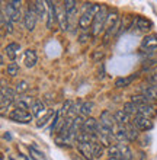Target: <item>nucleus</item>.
I'll return each mask as SVG.
<instances>
[{
  "label": "nucleus",
  "mask_w": 157,
  "mask_h": 160,
  "mask_svg": "<svg viewBox=\"0 0 157 160\" xmlns=\"http://www.w3.org/2000/svg\"><path fill=\"white\" fill-rule=\"evenodd\" d=\"M101 8H102V4H99V3H92L90 4V8L87 9V10H85L83 15L79 18V28L83 29V31L89 29L90 26L93 25V19H95V16L99 13Z\"/></svg>",
  "instance_id": "1"
},
{
  "label": "nucleus",
  "mask_w": 157,
  "mask_h": 160,
  "mask_svg": "<svg viewBox=\"0 0 157 160\" xmlns=\"http://www.w3.org/2000/svg\"><path fill=\"white\" fill-rule=\"evenodd\" d=\"M119 25H121V19H119L118 10L112 9V10L108 13V18H106V25H105L106 38H109L110 35H116V34H118Z\"/></svg>",
  "instance_id": "2"
},
{
  "label": "nucleus",
  "mask_w": 157,
  "mask_h": 160,
  "mask_svg": "<svg viewBox=\"0 0 157 160\" xmlns=\"http://www.w3.org/2000/svg\"><path fill=\"white\" fill-rule=\"evenodd\" d=\"M108 8L105 4H102V8L99 10V13L95 16L93 19V25H92V34L93 37H98L101 35V32L105 31V25H106V18H108Z\"/></svg>",
  "instance_id": "3"
},
{
  "label": "nucleus",
  "mask_w": 157,
  "mask_h": 160,
  "mask_svg": "<svg viewBox=\"0 0 157 160\" xmlns=\"http://www.w3.org/2000/svg\"><path fill=\"white\" fill-rule=\"evenodd\" d=\"M15 93L16 90H12V89L6 86L4 82H2V95H0V108H2V114H4V111L9 109L10 105H12L15 101Z\"/></svg>",
  "instance_id": "4"
},
{
  "label": "nucleus",
  "mask_w": 157,
  "mask_h": 160,
  "mask_svg": "<svg viewBox=\"0 0 157 160\" xmlns=\"http://www.w3.org/2000/svg\"><path fill=\"white\" fill-rule=\"evenodd\" d=\"M9 119H12L15 122H21V124H28L34 119V115L32 112H28V111H22V109H13L10 114H9Z\"/></svg>",
  "instance_id": "5"
},
{
  "label": "nucleus",
  "mask_w": 157,
  "mask_h": 160,
  "mask_svg": "<svg viewBox=\"0 0 157 160\" xmlns=\"http://www.w3.org/2000/svg\"><path fill=\"white\" fill-rule=\"evenodd\" d=\"M34 4V3H32ZM37 21H38V15L35 12V6H29L26 9L25 15H23V23L28 31H34L37 26Z\"/></svg>",
  "instance_id": "6"
},
{
  "label": "nucleus",
  "mask_w": 157,
  "mask_h": 160,
  "mask_svg": "<svg viewBox=\"0 0 157 160\" xmlns=\"http://www.w3.org/2000/svg\"><path fill=\"white\" fill-rule=\"evenodd\" d=\"M99 122H101L103 127L109 128V130H114V131H115V128H116V125H118V124H116V119H115V115L108 109L102 111V114H101V121Z\"/></svg>",
  "instance_id": "7"
},
{
  "label": "nucleus",
  "mask_w": 157,
  "mask_h": 160,
  "mask_svg": "<svg viewBox=\"0 0 157 160\" xmlns=\"http://www.w3.org/2000/svg\"><path fill=\"white\" fill-rule=\"evenodd\" d=\"M31 112L34 115V118L42 119V115H47L50 111L47 109V105L41 99H37V101H34V105L31 108Z\"/></svg>",
  "instance_id": "8"
},
{
  "label": "nucleus",
  "mask_w": 157,
  "mask_h": 160,
  "mask_svg": "<svg viewBox=\"0 0 157 160\" xmlns=\"http://www.w3.org/2000/svg\"><path fill=\"white\" fill-rule=\"evenodd\" d=\"M98 124L99 121H96L95 118L89 117V118H86L85 124H83V128H81V132L83 134H87V135H96L98 134Z\"/></svg>",
  "instance_id": "9"
},
{
  "label": "nucleus",
  "mask_w": 157,
  "mask_h": 160,
  "mask_svg": "<svg viewBox=\"0 0 157 160\" xmlns=\"http://www.w3.org/2000/svg\"><path fill=\"white\" fill-rule=\"evenodd\" d=\"M132 122H134V125H135L140 131H150L151 128H153V122H151V119L145 118V117H141V115L134 117Z\"/></svg>",
  "instance_id": "10"
},
{
  "label": "nucleus",
  "mask_w": 157,
  "mask_h": 160,
  "mask_svg": "<svg viewBox=\"0 0 157 160\" xmlns=\"http://www.w3.org/2000/svg\"><path fill=\"white\" fill-rule=\"evenodd\" d=\"M3 12L6 13V16L10 19L12 22H21L22 21V12L21 9H15L13 6H10V4H6V6H3Z\"/></svg>",
  "instance_id": "11"
},
{
  "label": "nucleus",
  "mask_w": 157,
  "mask_h": 160,
  "mask_svg": "<svg viewBox=\"0 0 157 160\" xmlns=\"http://www.w3.org/2000/svg\"><path fill=\"white\" fill-rule=\"evenodd\" d=\"M141 50L144 51H156L157 50V35L151 34L144 37V39L141 41Z\"/></svg>",
  "instance_id": "12"
},
{
  "label": "nucleus",
  "mask_w": 157,
  "mask_h": 160,
  "mask_svg": "<svg viewBox=\"0 0 157 160\" xmlns=\"http://www.w3.org/2000/svg\"><path fill=\"white\" fill-rule=\"evenodd\" d=\"M19 51H21V45H19L17 42H10V44H7V45L4 47L3 52L7 55V58L13 63V61L16 60L17 54H19Z\"/></svg>",
  "instance_id": "13"
},
{
  "label": "nucleus",
  "mask_w": 157,
  "mask_h": 160,
  "mask_svg": "<svg viewBox=\"0 0 157 160\" xmlns=\"http://www.w3.org/2000/svg\"><path fill=\"white\" fill-rule=\"evenodd\" d=\"M138 28V31L140 32H149L150 29H151V22L149 21V19H145V18H141V16H137L134 21H132V28Z\"/></svg>",
  "instance_id": "14"
},
{
  "label": "nucleus",
  "mask_w": 157,
  "mask_h": 160,
  "mask_svg": "<svg viewBox=\"0 0 157 160\" xmlns=\"http://www.w3.org/2000/svg\"><path fill=\"white\" fill-rule=\"evenodd\" d=\"M63 8H64V10H66L68 22L73 21L77 15V2H74V0H66L63 4Z\"/></svg>",
  "instance_id": "15"
},
{
  "label": "nucleus",
  "mask_w": 157,
  "mask_h": 160,
  "mask_svg": "<svg viewBox=\"0 0 157 160\" xmlns=\"http://www.w3.org/2000/svg\"><path fill=\"white\" fill-rule=\"evenodd\" d=\"M141 95H144L150 101H157V84H149V86H141Z\"/></svg>",
  "instance_id": "16"
},
{
  "label": "nucleus",
  "mask_w": 157,
  "mask_h": 160,
  "mask_svg": "<svg viewBox=\"0 0 157 160\" xmlns=\"http://www.w3.org/2000/svg\"><path fill=\"white\" fill-rule=\"evenodd\" d=\"M156 114H157V111H156V106H154L153 103L138 106V115H141V117H145V118L151 119L153 117H156Z\"/></svg>",
  "instance_id": "17"
},
{
  "label": "nucleus",
  "mask_w": 157,
  "mask_h": 160,
  "mask_svg": "<svg viewBox=\"0 0 157 160\" xmlns=\"http://www.w3.org/2000/svg\"><path fill=\"white\" fill-rule=\"evenodd\" d=\"M48 4V22H47V28L48 29H51L52 25H54V22L57 21V8H55V4L52 2H47Z\"/></svg>",
  "instance_id": "18"
},
{
  "label": "nucleus",
  "mask_w": 157,
  "mask_h": 160,
  "mask_svg": "<svg viewBox=\"0 0 157 160\" xmlns=\"http://www.w3.org/2000/svg\"><path fill=\"white\" fill-rule=\"evenodd\" d=\"M34 6H35V12H37V15H38L39 19H45V16H48V12H47V9H45L47 2H42V0H35Z\"/></svg>",
  "instance_id": "19"
},
{
  "label": "nucleus",
  "mask_w": 157,
  "mask_h": 160,
  "mask_svg": "<svg viewBox=\"0 0 157 160\" xmlns=\"http://www.w3.org/2000/svg\"><path fill=\"white\" fill-rule=\"evenodd\" d=\"M32 105H34V102H32V99L31 98H26V96H21L16 99V106L17 109H22V111H28L32 108ZM29 112V111H28Z\"/></svg>",
  "instance_id": "20"
},
{
  "label": "nucleus",
  "mask_w": 157,
  "mask_h": 160,
  "mask_svg": "<svg viewBox=\"0 0 157 160\" xmlns=\"http://www.w3.org/2000/svg\"><path fill=\"white\" fill-rule=\"evenodd\" d=\"M92 152H93L95 159H99V157H102L103 153H105V146H103L99 140H92Z\"/></svg>",
  "instance_id": "21"
},
{
  "label": "nucleus",
  "mask_w": 157,
  "mask_h": 160,
  "mask_svg": "<svg viewBox=\"0 0 157 160\" xmlns=\"http://www.w3.org/2000/svg\"><path fill=\"white\" fill-rule=\"evenodd\" d=\"M119 153H121V157L122 160H132L134 159V154H132V150L130 148V146L125 143H119L118 144Z\"/></svg>",
  "instance_id": "22"
},
{
  "label": "nucleus",
  "mask_w": 157,
  "mask_h": 160,
  "mask_svg": "<svg viewBox=\"0 0 157 160\" xmlns=\"http://www.w3.org/2000/svg\"><path fill=\"white\" fill-rule=\"evenodd\" d=\"M37 60H38V57H37V52H35V50H26L25 51V66L26 67H34L35 64H37Z\"/></svg>",
  "instance_id": "23"
},
{
  "label": "nucleus",
  "mask_w": 157,
  "mask_h": 160,
  "mask_svg": "<svg viewBox=\"0 0 157 160\" xmlns=\"http://www.w3.org/2000/svg\"><path fill=\"white\" fill-rule=\"evenodd\" d=\"M135 79H137V74H132V76H128V77H118V79L115 80V88H118V89L127 88Z\"/></svg>",
  "instance_id": "24"
},
{
  "label": "nucleus",
  "mask_w": 157,
  "mask_h": 160,
  "mask_svg": "<svg viewBox=\"0 0 157 160\" xmlns=\"http://www.w3.org/2000/svg\"><path fill=\"white\" fill-rule=\"evenodd\" d=\"M57 21L60 22V26H61V29L67 31L68 29V18L66 15V10L63 9H57Z\"/></svg>",
  "instance_id": "25"
},
{
  "label": "nucleus",
  "mask_w": 157,
  "mask_h": 160,
  "mask_svg": "<svg viewBox=\"0 0 157 160\" xmlns=\"http://www.w3.org/2000/svg\"><path fill=\"white\" fill-rule=\"evenodd\" d=\"M125 131H127V135H128V141H135L138 138V128L134 125V122H130L125 125Z\"/></svg>",
  "instance_id": "26"
},
{
  "label": "nucleus",
  "mask_w": 157,
  "mask_h": 160,
  "mask_svg": "<svg viewBox=\"0 0 157 160\" xmlns=\"http://www.w3.org/2000/svg\"><path fill=\"white\" fill-rule=\"evenodd\" d=\"M114 115H115V119H116V124H119V125H127V124H130V118H131V117L124 109H118Z\"/></svg>",
  "instance_id": "27"
},
{
  "label": "nucleus",
  "mask_w": 157,
  "mask_h": 160,
  "mask_svg": "<svg viewBox=\"0 0 157 160\" xmlns=\"http://www.w3.org/2000/svg\"><path fill=\"white\" fill-rule=\"evenodd\" d=\"M115 137H116V141H118V143H127L128 135H127V131H125V125H119V124L116 125Z\"/></svg>",
  "instance_id": "28"
},
{
  "label": "nucleus",
  "mask_w": 157,
  "mask_h": 160,
  "mask_svg": "<svg viewBox=\"0 0 157 160\" xmlns=\"http://www.w3.org/2000/svg\"><path fill=\"white\" fill-rule=\"evenodd\" d=\"M125 112H127L130 117H137L138 115V106L134 103L132 101L127 102V103H124V108H122Z\"/></svg>",
  "instance_id": "29"
},
{
  "label": "nucleus",
  "mask_w": 157,
  "mask_h": 160,
  "mask_svg": "<svg viewBox=\"0 0 157 160\" xmlns=\"http://www.w3.org/2000/svg\"><path fill=\"white\" fill-rule=\"evenodd\" d=\"M131 101L134 102L137 106H143V105H150V103H153V102L150 101V99H147L144 95H134V96L131 98Z\"/></svg>",
  "instance_id": "30"
},
{
  "label": "nucleus",
  "mask_w": 157,
  "mask_h": 160,
  "mask_svg": "<svg viewBox=\"0 0 157 160\" xmlns=\"http://www.w3.org/2000/svg\"><path fill=\"white\" fill-rule=\"evenodd\" d=\"M93 108H95V103H93V102H90V101L89 102H83V103H81V108H80V114L89 118V115L92 114Z\"/></svg>",
  "instance_id": "31"
},
{
  "label": "nucleus",
  "mask_w": 157,
  "mask_h": 160,
  "mask_svg": "<svg viewBox=\"0 0 157 160\" xmlns=\"http://www.w3.org/2000/svg\"><path fill=\"white\" fill-rule=\"evenodd\" d=\"M147 80L150 82V84H157V61L149 70V77H147Z\"/></svg>",
  "instance_id": "32"
},
{
  "label": "nucleus",
  "mask_w": 157,
  "mask_h": 160,
  "mask_svg": "<svg viewBox=\"0 0 157 160\" xmlns=\"http://www.w3.org/2000/svg\"><path fill=\"white\" fill-rule=\"evenodd\" d=\"M6 73H7L9 76H17L19 74V66H17L16 63H9L7 64V68H6Z\"/></svg>",
  "instance_id": "33"
},
{
  "label": "nucleus",
  "mask_w": 157,
  "mask_h": 160,
  "mask_svg": "<svg viewBox=\"0 0 157 160\" xmlns=\"http://www.w3.org/2000/svg\"><path fill=\"white\" fill-rule=\"evenodd\" d=\"M28 89H29V84H28V82H25V80H21V82H17V83H16V89H15V90H16V93H19V95H21V93H25Z\"/></svg>",
  "instance_id": "34"
},
{
  "label": "nucleus",
  "mask_w": 157,
  "mask_h": 160,
  "mask_svg": "<svg viewBox=\"0 0 157 160\" xmlns=\"http://www.w3.org/2000/svg\"><path fill=\"white\" fill-rule=\"evenodd\" d=\"M51 117H52V111H50V112H48V114L45 115V117H44L42 119H39V121H38V124H37V125H38V127H42L44 124L47 122V119H50V118H51Z\"/></svg>",
  "instance_id": "35"
},
{
  "label": "nucleus",
  "mask_w": 157,
  "mask_h": 160,
  "mask_svg": "<svg viewBox=\"0 0 157 160\" xmlns=\"http://www.w3.org/2000/svg\"><path fill=\"white\" fill-rule=\"evenodd\" d=\"M103 58V52L102 51H99V50H96L93 52V61H99V60H102Z\"/></svg>",
  "instance_id": "36"
},
{
  "label": "nucleus",
  "mask_w": 157,
  "mask_h": 160,
  "mask_svg": "<svg viewBox=\"0 0 157 160\" xmlns=\"http://www.w3.org/2000/svg\"><path fill=\"white\" fill-rule=\"evenodd\" d=\"M7 3L10 4V6H13L15 9H21L22 2H21V0H19V2H17V0H10V2H7Z\"/></svg>",
  "instance_id": "37"
},
{
  "label": "nucleus",
  "mask_w": 157,
  "mask_h": 160,
  "mask_svg": "<svg viewBox=\"0 0 157 160\" xmlns=\"http://www.w3.org/2000/svg\"><path fill=\"white\" fill-rule=\"evenodd\" d=\"M87 39H90V35L89 34H83V35H80L79 42H80V44H86V42H87Z\"/></svg>",
  "instance_id": "38"
},
{
  "label": "nucleus",
  "mask_w": 157,
  "mask_h": 160,
  "mask_svg": "<svg viewBox=\"0 0 157 160\" xmlns=\"http://www.w3.org/2000/svg\"><path fill=\"white\" fill-rule=\"evenodd\" d=\"M140 160H147V156H145V153L140 152Z\"/></svg>",
  "instance_id": "39"
},
{
  "label": "nucleus",
  "mask_w": 157,
  "mask_h": 160,
  "mask_svg": "<svg viewBox=\"0 0 157 160\" xmlns=\"http://www.w3.org/2000/svg\"><path fill=\"white\" fill-rule=\"evenodd\" d=\"M106 160H119V159H114V157H109V159H106Z\"/></svg>",
  "instance_id": "40"
},
{
  "label": "nucleus",
  "mask_w": 157,
  "mask_h": 160,
  "mask_svg": "<svg viewBox=\"0 0 157 160\" xmlns=\"http://www.w3.org/2000/svg\"><path fill=\"white\" fill-rule=\"evenodd\" d=\"M9 160H13V159H12V157H10V159H9Z\"/></svg>",
  "instance_id": "41"
}]
</instances>
